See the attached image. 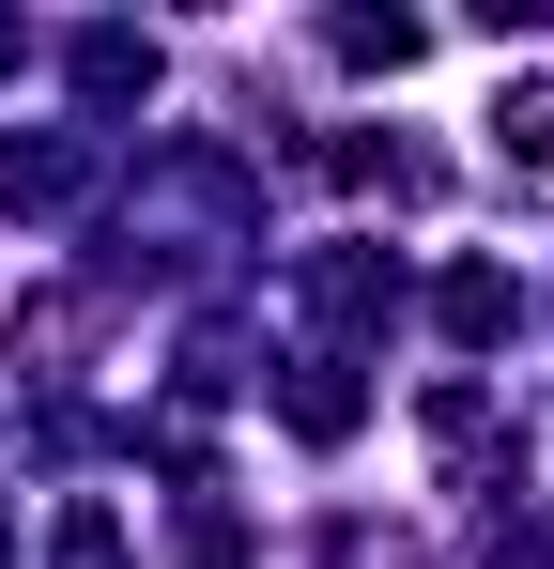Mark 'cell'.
<instances>
[{
  "label": "cell",
  "instance_id": "cell-5",
  "mask_svg": "<svg viewBox=\"0 0 554 569\" xmlns=\"http://www.w3.org/2000/svg\"><path fill=\"white\" fill-rule=\"evenodd\" d=\"M432 323H447L462 355H493V339L524 323V292H508V262H447V278H432Z\"/></svg>",
  "mask_w": 554,
  "mask_h": 569
},
{
  "label": "cell",
  "instance_id": "cell-1",
  "mask_svg": "<svg viewBox=\"0 0 554 569\" xmlns=\"http://www.w3.org/2000/svg\"><path fill=\"white\" fill-rule=\"evenodd\" d=\"M92 123H31V139H0V216H78L92 200Z\"/></svg>",
  "mask_w": 554,
  "mask_h": 569
},
{
  "label": "cell",
  "instance_id": "cell-11",
  "mask_svg": "<svg viewBox=\"0 0 554 569\" xmlns=\"http://www.w3.org/2000/svg\"><path fill=\"white\" fill-rule=\"evenodd\" d=\"M0 555H16V508H0Z\"/></svg>",
  "mask_w": 554,
  "mask_h": 569
},
{
  "label": "cell",
  "instance_id": "cell-2",
  "mask_svg": "<svg viewBox=\"0 0 554 569\" xmlns=\"http://www.w3.org/2000/svg\"><path fill=\"white\" fill-rule=\"evenodd\" d=\"M308 308L339 323V339H369V323H400V262L385 247H308ZM324 339V355H339Z\"/></svg>",
  "mask_w": 554,
  "mask_h": 569
},
{
  "label": "cell",
  "instance_id": "cell-3",
  "mask_svg": "<svg viewBox=\"0 0 554 569\" xmlns=\"http://www.w3.org/2000/svg\"><path fill=\"white\" fill-rule=\"evenodd\" d=\"M277 416H293V447H355V416H369L355 355H293L277 370Z\"/></svg>",
  "mask_w": 554,
  "mask_h": 569
},
{
  "label": "cell",
  "instance_id": "cell-10",
  "mask_svg": "<svg viewBox=\"0 0 554 569\" xmlns=\"http://www.w3.org/2000/svg\"><path fill=\"white\" fill-rule=\"evenodd\" d=\"M0 78H16V16H0Z\"/></svg>",
  "mask_w": 554,
  "mask_h": 569
},
{
  "label": "cell",
  "instance_id": "cell-8",
  "mask_svg": "<svg viewBox=\"0 0 554 569\" xmlns=\"http://www.w3.org/2000/svg\"><path fill=\"white\" fill-rule=\"evenodd\" d=\"M493 139H508V154H524V170H554V78H524V93L493 108Z\"/></svg>",
  "mask_w": 554,
  "mask_h": 569
},
{
  "label": "cell",
  "instance_id": "cell-9",
  "mask_svg": "<svg viewBox=\"0 0 554 569\" xmlns=\"http://www.w3.org/2000/svg\"><path fill=\"white\" fill-rule=\"evenodd\" d=\"M47 569H123V523L78 492V508H62V555H47Z\"/></svg>",
  "mask_w": 554,
  "mask_h": 569
},
{
  "label": "cell",
  "instance_id": "cell-6",
  "mask_svg": "<svg viewBox=\"0 0 554 569\" xmlns=\"http://www.w3.org/2000/svg\"><path fill=\"white\" fill-rule=\"evenodd\" d=\"M339 170H355L369 200H432V154H416V139H339Z\"/></svg>",
  "mask_w": 554,
  "mask_h": 569
},
{
  "label": "cell",
  "instance_id": "cell-4",
  "mask_svg": "<svg viewBox=\"0 0 554 569\" xmlns=\"http://www.w3.org/2000/svg\"><path fill=\"white\" fill-rule=\"evenodd\" d=\"M62 78H78L92 123H123V108L155 93V31H78V47H62Z\"/></svg>",
  "mask_w": 554,
  "mask_h": 569
},
{
  "label": "cell",
  "instance_id": "cell-7",
  "mask_svg": "<svg viewBox=\"0 0 554 569\" xmlns=\"http://www.w3.org/2000/svg\"><path fill=\"white\" fill-rule=\"evenodd\" d=\"M324 47H339V62H369V78H400V62H416V47H432V31H416V16H339V31H324Z\"/></svg>",
  "mask_w": 554,
  "mask_h": 569
}]
</instances>
